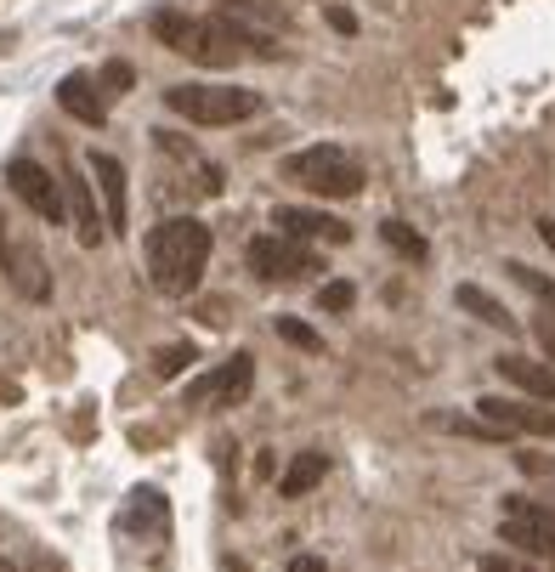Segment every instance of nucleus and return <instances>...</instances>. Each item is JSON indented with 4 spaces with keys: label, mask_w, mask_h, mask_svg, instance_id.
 I'll return each instance as SVG.
<instances>
[{
    "label": "nucleus",
    "mask_w": 555,
    "mask_h": 572,
    "mask_svg": "<svg viewBox=\"0 0 555 572\" xmlns=\"http://www.w3.org/2000/svg\"><path fill=\"white\" fill-rule=\"evenodd\" d=\"M7 250H12V232H7V221H0V261H7Z\"/></svg>",
    "instance_id": "nucleus-30"
},
{
    "label": "nucleus",
    "mask_w": 555,
    "mask_h": 572,
    "mask_svg": "<svg viewBox=\"0 0 555 572\" xmlns=\"http://www.w3.org/2000/svg\"><path fill=\"white\" fill-rule=\"evenodd\" d=\"M210 266V227L199 216H171L148 232V278L159 295H193Z\"/></svg>",
    "instance_id": "nucleus-2"
},
{
    "label": "nucleus",
    "mask_w": 555,
    "mask_h": 572,
    "mask_svg": "<svg viewBox=\"0 0 555 572\" xmlns=\"http://www.w3.org/2000/svg\"><path fill=\"white\" fill-rule=\"evenodd\" d=\"M453 300H460V307L476 318V323H487V329H516V318H510V307H505V300H494V295H487L482 284H460V289H453Z\"/></svg>",
    "instance_id": "nucleus-14"
},
{
    "label": "nucleus",
    "mask_w": 555,
    "mask_h": 572,
    "mask_svg": "<svg viewBox=\"0 0 555 572\" xmlns=\"http://www.w3.org/2000/svg\"><path fill=\"white\" fill-rule=\"evenodd\" d=\"M153 28V41L159 46H171L176 57L187 62H199V69H233V62L244 57H278V46L267 35H255L250 23L239 18H193V12H153L148 18Z\"/></svg>",
    "instance_id": "nucleus-1"
},
{
    "label": "nucleus",
    "mask_w": 555,
    "mask_h": 572,
    "mask_svg": "<svg viewBox=\"0 0 555 572\" xmlns=\"http://www.w3.org/2000/svg\"><path fill=\"white\" fill-rule=\"evenodd\" d=\"M329 23L340 28V35H357V18H351L346 7H329Z\"/></svg>",
    "instance_id": "nucleus-26"
},
{
    "label": "nucleus",
    "mask_w": 555,
    "mask_h": 572,
    "mask_svg": "<svg viewBox=\"0 0 555 572\" xmlns=\"http://www.w3.org/2000/svg\"><path fill=\"white\" fill-rule=\"evenodd\" d=\"M165 108L182 114L187 125H244L261 114V91L250 85H171L165 91Z\"/></svg>",
    "instance_id": "nucleus-3"
},
{
    "label": "nucleus",
    "mask_w": 555,
    "mask_h": 572,
    "mask_svg": "<svg viewBox=\"0 0 555 572\" xmlns=\"http://www.w3.org/2000/svg\"><path fill=\"white\" fill-rule=\"evenodd\" d=\"M284 176L317 193V198H351V193H363V164H357L346 148L335 142H317V148H301V153H289L284 159Z\"/></svg>",
    "instance_id": "nucleus-4"
},
{
    "label": "nucleus",
    "mask_w": 555,
    "mask_h": 572,
    "mask_svg": "<svg viewBox=\"0 0 555 572\" xmlns=\"http://www.w3.org/2000/svg\"><path fill=\"white\" fill-rule=\"evenodd\" d=\"M0 572H7V567H0Z\"/></svg>",
    "instance_id": "nucleus-31"
},
{
    "label": "nucleus",
    "mask_w": 555,
    "mask_h": 572,
    "mask_svg": "<svg viewBox=\"0 0 555 572\" xmlns=\"http://www.w3.org/2000/svg\"><path fill=\"white\" fill-rule=\"evenodd\" d=\"M7 182H12V193H18L41 221H51V227L69 221V205H62V182L46 171L41 159H12V164H7Z\"/></svg>",
    "instance_id": "nucleus-7"
},
{
    "label": "nucleus",
    "mask_w": 555,
    "mask_h": 572,
    "mask_svg": "<svg viewBox=\"0 0 555 572\" xmlns=\"http://www.w3.org/2000/svg\"><path fill=\"white\" fill-rule=\"evenodd\" d=\"M103 85H108V96H119V91H130V85H137V75H130V62H108V69H103Z\"/></svg>",
    "instance_id": "nucleus-23"
},
{
    "label": "nucleus",
    "mask_w": 555,
    "mask_h": 572,
    "mask_svg": "<svg viewBox=\"0 0 555 572\" xmlns=\"http://www.w3.org/2000/svg\"><path fill=\"white\" fill-rule=\"evenodd\" d=\"M516 465L528 470V477H539V482L555 488V459H544V454H516Z\"/></svg>",
    "instance_id": "nucleus-22"
},
{
    "label": "nucleus",
    "mask_w": 555,
    "mask_h": 572,
    "mask_svg": "<svg viewBox=\"0 0 555 572\" xmlns=\"http://www.w3.org/2000/svg\"><path fill=\"white\" fill-rule=\"evenodd\" d=\"M380 239H385L391 250H397V255H408V261H426V239H419V232H414L408 221H397V216L380 221Z\"/></svg>",
    "instance_id": "nucleus-18"
},
{
    "label": "nucleus",
    "mask_w": 555,
    "mask_h": 572,
    "mask_svg": "<svg viewBox=\"0 0 555 572\" xmlns=\"http://www.w3.org/2000/svg\"><path fill=\"white\" fill-rule=\"evenodd\" d=\"M505 273H510V278H516L521 289H533V295L544 300V307H555V284H550L544 273H533V266H528V261H510V266H505Z\"/></svg>",
    "instance_id": "nucleus-20"
},
{
    "label": "nucleus",
    "mask_w": 555,
    "mask_h": 572,
    "mask_svg": "<svg viewBox=\"0 0 555 572\" xmlns=\"http://www.w3.org/2000/svg\"><path fill=\"white\" fill-rule=\"evenodd\" d=\"M227 7H233V12H255V18H278V23H284V12L273 7V0H227Z\"/></svg>",
    "instance_id": "nucleus-24"
},
{
    "label": "nucleus",
    "mask_w": 555,
    "mask_h": 572,
    "mask_svg": "<svg viewBox=\"0 0 555 572\" xmlns=\"http://www.w3.org/2000/svg\"><path fill=\"white\" fill-rule=\"evenodd\" d=\"M482 572H521L510 556H482Z\"/></svg>",
    "instance_id": "nucleus-28"
},
{
    "label": "nucleus",
    "mask_w": 555,
    "mask_h": 572,
    "mask_svg": "<svg viewBox=\"0 0 555 572\" xmlns=\"http://www.w3.org/2000/svg\"><path fill=\"white\" fill-rule=\"evenodd\" d=\"M539 239H544V244L555 250V221H539Z\"/></svg>",
    "instance_id": "nucleus-29"
},
{
    "label": "nucleus",
    "mask_w": 555,
    "mask_h": 572,
    "mask_svg": "<svg viewBox=\"0 0 555 572\" xmlns=\"http://www.w3.org/2000/svg\"><path fill=\"white\" fill-rule=\"evenodd\" d=\"M278 334H284V341L296 346V352H312V357L323 352V334H317L312 323H301V318H278Z\"/></svg>",
    "instance_id": "nucleus-19"
},
{
    "label": "nucleus",
    "mask_w": 555,
    "mask_h": 572,
    "mask_svg": "<svg viewBox=\"0 0 555 572\" xmlns=\"http://www.w3.org/2000/svg\"><path fill=\"white\" fill-rule=\"evenodd\" d=\"M85 176H91L96 193H103V227H108V232H125V221H130L125 164H119L114 153H103V148H91V153H85Z\"/></svg>",
    "instance_id": "nucleus-9"
},
{
    "label": "nucleus",
    "mask_w": 555,
    "mask_h": 572,
    "mask_svg": "<svg viewBox=\"0 0 555 572\" xmlns=\"http://www.w3.org/2000/svg\"><path fill=\"white\" fill-rule=\"evenodd\" d=\"M476 414L505 436H555V414L528 402V397H482Z\"/></svg>",
    "instance_id": "nucleus-8"
},
{
    "label": "nucleus",
    "mask_w": 555,
    "mask_h": 572,
    "mask_svg": "<svg viewBox=\"0 0 555 572\" xmlns=\"http://www.w3.org/2000/svg\"><path fill=\"white\" fill-rule=\"evenodd\" d=\"M250 357H233V368H221V375H210V402H221V409H233V402L250 391Z\"/></svg>",
    "instance_id": "nucleus-16"
},
{
    "label": "nucleus",
    "mask_w": 555,
    "mask_h": 572,
    "mask_svg": "<svg viewBox=\"0 0 555 572\" xmlns=\"http://www.w3.org/2000/svg\"><path fill=\"white\" fill-rule=\"evenodd\" d=\"M499 375L510 380V386H521L528 397H539V402H555V363H533V357H521V352H505L499 363Z\"/></svg>",
    "instance_id": "nucleus-13"
},
{
    "label": "nucleus",
    "mask_w": 555,
    "mask_h": 572,
    "mask_svg": "<svg viewBox=\"0 0 555 572\" xmlns=\"http://www.w3.org/2000/svg\"><path fill=\"white\" fill-rule=\"evenodd\" d=\"M499 538H505V545H516L521 556L555 561V504L528 499V493H505V504H499Z\"/></svg>",
    "instance_id": "nucleus-5"
},
{
    "label": "nucleus",
    "mask_w": 555,
    "mask_h": 572,
    "mask_svg": "<svg viewBox=\"0 0 555 572\" xmlns=\"http://www.w3.org/2000/svg\"><path fill=\"white\" fill-rule=\"evenodd\" d=\"M351 300H357V289H351L346 278H329V284L317 289V307H323V312H351Z\"/></svg>",
    "instance_id": "nucleus-21"
},
{
    "label": "nucleus",
    "mask_w": 555,
    "mask_h": 572,
    "mask_svg": "<svg viewBox=\"0 0 555 572\" xmlns=\"http://www.w3.org/2000/svg\"><path fill=\"white\" fill-rule=\"evenodd\" d=\"M273 227L284 239H323V244H351V227L340 216H323V210H301V205H284L273 216Z\"/></svg>",
    "instance_id": "nucleus-11"
},
{
    "label": "nucleus",
    "mask_w": 555,
    "mask_h": 572,
    "mask_svg": "<svg viewBox=\"0 0 555 572\" xmlns=\"http://www.w3.org/2000/svg\"><path fill=\"white\" fill-rule=\"evenodd\" d=\"M323 470H329V459H323V454H296V459H289V470H284V477H278V499H307L317 482H323Z\"/></svg>",
    "instance_id": "nucleus-15"
},
{
    "label": "nucleus",
    "mask_w": 555,
    "mask_h": 572,
    "mask_svg": "<svg viewBox=\"0 0 555 572\" xmlns=\"http://www.w3.org/2000/svg\"><path fill=\"white\" fill-rule=\"evenodd\" d=\"M289 572H329V561H323V556H296Z\"/></svg>",
    "instance_id": "nucleus-25"
},
{
    "label": "nucleus",
    "mask_w": 555,
    "mask_h": 572,
    "mask_svg": "<svg viewBox=\"0 0 555 572\" xmlns=\"http://www.w3.org/2000/svg\"><path fill=\"white\" fill-rule=\"evenodd\" d=\"M533 334H539V346H544V357H550V363H555V323H550V318H544V323H539V329H533Z\"/></svg>",
    "instance_id": "nucleus-27"
},
{
    "label": "nucleus",
    "mask_w": 555,
    "mask_h": 572,
    "mask_svg": "<svg viewBox=\"0 0 555 572\" xmlns=\"http://www.w3.org/2000/svg\"><path fill=\"white\" fill-rule=\"evenodd\" d=\"M250 273L261 284H278V278L296 284V278L317 273V255L301 250L296 239H284V232H267V239H250Z\"/></svg>",
    "instance_id": "nucleus-6"
},
{
    "label": "nucleus",
    "mask_w": 555,
    "mask_h": 572,
    "mask_svg": "<svg viewBox=\"0 0 555 572\" xmlns=\"http://www.w3.org/2000/svg\"><path fill=\"white\" fill-rule=\"evenodd\" d=\"M62 205H69V221H74V232H80L85 250H96V244L108 239L103 210H96V187H91L85 171H69V176H62Z\"/></svg>",
    "instance_id": "nucleus-10"
},
{
    "label": "nucleus",
    "mask_w": 555,
    "mask_h": 572,
    "mask_svg": "<svg viewBox=\"0 0 555 572\" xmlns=\"http://www.w3.org/2000/svg\"><path fill=\"white\" fill-rule=\"evenodd\" d=\"M57 108L74 114L80 125H108V96L96 91L91 75H69V80H62L57 85Z\"/></svg>",
    "instance_id": "nucleus-12"
},
{
    "label": "nucleus",
    "mask_w": 555,
    "mask_h": 572,
    "mask_svg": "<svg viewBox=\"0 0 555 572\" xmlns=\"http://www.w3.org/2000/svg\"><path fill=\"white\" fill-rule=\"evenodd\" d=\"M193 363H199V346H193V341H171V346L153 352V375L159 380H176L182 368H193Z\"/></svg>",
    "instance_id": "nucleus-17"
}]
</instances>
